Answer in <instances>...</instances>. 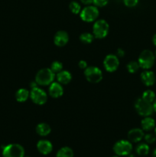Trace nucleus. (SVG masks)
I'll return each instance as SVG.
<instances>
[{
  "mask_svg": "<svg viewBox=\"0 0 156 157\" xmlns=\"http://www.w3.org/2000/svg\"><path fill=\"white\" fill-rule=\"evenodd\" d=\"M55 78V74L50 68H42L38 71L35 76V81L38 85H50Z\"/></svg>",
  "mask_w": 156,
  "mask_h": 157,
  "instance_id": "obj_1",
  "label": "nucleus"
},
{
  "mask_svg": "<svg viewBox=\"0 0 156 157\" xmlns=\"http://www.w3.org/2000/svg\"><path fill=\"white\" fill-rule=\"evenodd\" d=\"M135 108H136V112L140 116L144 117L151 116L154 111L153 104L145 101L142 98H138L136 100V101L135 102Z\"/></svg>",
  "mask_w": 156,
  "mask_h": 157,
  "instance_id": "obj_2",
  "label": "nucleus"
},
{
  "mask_svg": "<svg viewBox=\"0 0 156 157\" xmlns=\"http://www.w3.org/2000/svg\"><path fill=\"white\" fill-rule=\"evenodd\" d=\"M2 157H24V149L18 144H11L2 148Z\"/></svg>",
  "mask_w": 156,
  "mask_h": 157,
  "instance_id": "obj_3",
  "label": "nucleus"
},
{
  "mask_svg": "<svg viewBox=\"0 0 156 157\" xmlns=\"http://www.w3.org/2000/svg\"><path fill=\"white\" fill-rule=\"evenodd\" d=\"M109 29H110V26L106 20H96L93 26V35H94L95 38L98 39H102V38H106L108 35Z\"/></svg>",
  "mask_w": 156,
  "mask_h": 157,
  "instance_id": "obj_4",
  "label": "nucleus"
},
{
  "mask_svg": "<svg viewBox=\"0 0 156 157\" xmlns=\"http://www.w3.org/2000/svg\"><path fill=\"white\" fill-rule=\"evenodd\" d=\"M154 60H155V56L151 51L144 50L139 55L138 62L140 67L145 70H148L154 65Z\"/></svg>",
  "mask_w": 156,
  "mask_h": 157,
  "instance_id": "obj_5",
  "label": "nucleus"
},
{
  "mask_svg": "<svg viewBox=\"0 0 156 157\" xmlns=\"http://www.w3.org/2000/svg\"><path fill=\"white\" fill-rule=\"evenodd\" d=\"M99 9L95 6H87L84 9H81L80 13V18L86 22H93L96 21L99 16Z\"/></svg>",
  "mask_w": 156,
  "mask_h": 157,
  "instance_id": "obj_6",
  "label": "nucleus"
},
{
  "mask_svg": "<svg viewBox=\"0 0 156 157\" xmlns=\"http://www.w3.org/2000/svg\"><path fill=\"white\" fill-rule=\"evenodd\" d=\"M113 151L117 156H128L132 151V144L129 140H121L117 141L113 146Z\"/></svg>",
  "mask_w": 156,
  "mask_h": 157,
  "instance_id": "obj_7",
  "label": "nucleus"
},
{
  "mask_svg": "<svg viewBox=\"0 0 156 157\" xmlns=\"http://www.w3.org/2000/svg\"><path fill=\"white\" fill-rule=\"evenodd\" d=\"M85 78L89 82L93 84L99 83L102 79V72L99 67L95 66L87 67L84 71Z\"/></svg>",
  "mask_w": 156,
  "mask_h": 157,
  "instance_id": "obj_8",
  "label": "nucleus"
},
{
  "mask_svg": "<svg viewBox=\"0 0 156 157\" xmlns=\"http://www.w3.org/2000/svg\"><path fill=\"white\" fill-rule=\"evenodd\" d=\"M32 101L38 105H43L47 101V94L43 89L36 87L32 89L30 92Z\"/></svg>",
  "mask_w": 156,
  "mask_h": 157,
  "instance_id": "obj_9",
  "label": "nucleus"
},
{
  "mask_svg": "<svg viewBox=\"0 0 156 157\" xmlns=\"http://www.w3.org/2000/svg\"><path fill=\"white\" fill-rule=\"evenodd\" d=\"M119 66V60L116 55H108L103 60V67L108 72H114Z\"/></svg>",
  "mask_w": 156,
  "mask_h": 157,
  "instance_id": "obj_10",
  "label": "nucleus"
},
{
  "mask_svg": "<svg viewBox=\"0 0 156 157\" xmlns=\"http://www.w3.org/2000/svg\"><path fill=\"white\" fill-rule=\"evenodd\" d=\"M69 35L65 31H58L54 35V42L58 47H64L68 43Z\"/></svg>",
  "mask_w": 156,
  "mask_h": 157,
  "instance_id": "obj_11",
  "label": "nucleus"
},
{
  "mask_svg": "<svg viewBox=\"0 0 156 157\" xmlns=\"http://www.w3.org/2000/svg\"><path fill=\"white\" fill-rule=\"evenodd\" d=\"M49 94L53 98H61L64 94V88L59 82H52L49 85Z\"/></svg>",
  "mask_w": 156,
  "mask_h": 157,
  "instance_id": "obj_12",
  "label": "nucleus"
},
{
  "mask_svg": "<svg viewBox=\"0 0 156 157\" xmlns=\"http://www.w3.org/2000/svg\"><path fill=\"white\" fill-rule=\"evenodd\" d=\"M37 149L38 152L43 155H47L51 153L53 150V145L47 140H41L37 144Z\"/></svg>",
  "mask_w": 156,
  "mask_h": 157,
  "instance_id": "obj_13",
  "label": "nucleus"
},
{
  "mask_svg": "<svg viewBox=\"0 0 156 157\" xmlns=\"http://www.w3.org/2000/svg\"><path fill=\"white\" fill-rule=\"evenodd\" d=\"M143 130L139 128L132 129L128 133V139L131 143H139L144 138Z\"/></svg>",
  "mask_w": 156,
  "mask_h": 157,
  "instance_id": "obj_14",
  "label": "nucleus"
},
{
  "mask_svg": "<svg viewBox=\"0 0 156 157\" xmlns=\"http://www.w3.org/2000/svg\"><path fill=\"white\" fill-rule=\"evenodd\" d=\"M141 81L145 86H152L155 83V75L151 71H145L140 75Z\"/></svg>",
  "mask_w": 156,
  "mask_h": 157,
  "instance_id": "obj_15",
  "label": "nucleus"
},
{
  "mask_svg": "<svg viewBox=\"0 0 156 157\" xmlns=\"http://www.w3.org/2000/svg\"><path fill=\"white\" fill-rule=\"evenodd\" d=\"M58 82L61 84H68L72 80V75L68 71H61L57 74Z\"/></svg>",
  "mask_w": 156,
  "mask_h": 157,
  "instance_id": "obj_16",
  "label": "nucleus"
},
{
  "mask_svg": "<svg viewBox=\"0 0 156 157\" xmlns=\"http://www.w3.org/2000/svg\"><path fill=\"white\" fill-rule=\"evenodd\" d=\"M51 131L50 125L46 123H40L36 127V133L41 136H46Z\"/></svg>",
  "mask_w": 156,
  "mask_h": 157,
  "instance_id": "obj_17",
  "label": "nucleus"
},
{
  "mask_svg": "<svg viewBox=\"0 0 156 157\" xmlns=\"http://www.w3.org/2000/svg\"><path fill=\"white\" fill-rule=\"evenodd\" d=\"M141 126L143 130L150 131L155 127V121L153 118L149 117H145L141 122Z\"/></svg>",
  "mask_w": 156,
  "mask_h": 157,
  "instance_id": "obj_18",
  "label": "nucleus"
},
{
  "mask_svg": "<svg viewBox=\"0 0 156 157\" xmlns=\"http://www.w3.org/2000/svg\"><path fill=\"white\" fill-rule=\"evenodd\" d=\"M29 97H30V93L25 88L18 89L15 94V98H16L17 101L20 103L25 102L28 99Z\"/></svg>",
  "mask_w": 156,
  "mask_h": 157,
  "instance_id": "obj_19",
  "label": "nucleus"
},
{
  "mask_svg": "<svg viewBox=\"0 0 156 157\" xmlns=\"http://www.w3.org/2000/svg\"><path fill=\"white\" fill-rule=\"evenodd\" d=\"M73 151L70 147H64L58 150L56 157H73Z\"/></svg>",
  "mask_w": 156,
  "mask_h": 157,
  "instance_id": "obj_20",
  "label": "nucleus"
},
{
  "mask_svg": "<svg viewBox=\"0 0 156 157\" xmlns=\"http://www.w3.org/2000/svg\"><path fill=\"white\" fill-rule=\"evenodd\" d=\"M136 151L139 156H147L149 153V147L147 144H140L136 147Z\"/></svg>",
  "mask_w": 156,
  "mask_h": 157,
  "instance_id": "obj_21",
  "label": "nucleus"
},
{
  "mask_svg": "<svg viewBox=\"0 0 156 157\" xmlns=\"http://www.w3.org/2000/svg\"><path fill=\"white\" fill-rule=\"evenodd\" d=\"M94 35L89 32H84L80 35V40L84 44H90L94 39Z\"/></svg>",
  "mask_w": 156,
  "mask_h": 157,
  "instance_id": "obj_22",
  "label": "nucleus"
},
{
  "mask_svg": "<svg viewBox=\"0 0 156 157\" xmlns=\"http://www.w3.org/2000/svg\"><path fill=\"white\" fill-rule=\"evenodd\" d=\"M142 98L143 100H145V101H148V102L151 103V104H152L156 98L155 94H154V92H153L152 90H145V92H143Z\"/></svg>",
  "mask_w": 156,
  "mask_h": 157,
  "instance_id": "obj_23",
  "label": "nucleus"
},
{
  "mask_svg": "<svg viewBox=\"0 0 156 157\" xmlns=\"http://www.w3.org/2000/svg\"><path fill=\"white\" fill-rule=\"evenodd\" d=\"M69 9H70V12L74 15H78L81 12V6L77 2L72 1L69 5Z\"/></svg>",
  "mask_w": 156,
  "mask_h": 157,
  "instance_id": "obj_24",
  "label": "nucleus"
},
{
  "mask_svg": "<svg viewBox=\"0 0 156 157\" xmlns=\"http://www.w3.org/2000/svg\"><path fill=\"white\" fill-rule=\"evenodd\" d=\"M126 67H127V70H128V71L129 72V73L135 74L139 71L140 66H139V64L138 61H130V62L127 64Z\"/></svg>",
  "mask_w": 156,
  "mask_h": 157,
  "instance_id": "obj_25",
  "label": "nucleus"
},
{
  "mask_svg": "<svg viewBox=\"0 0 156 157\" xmlns=\"http://www.w3.org/2000/svg\"><path fill=\"white\" fill-rule=\"evenodd\" d=\"M50 70L54 72V74L59 73L60 71L63 70V64L61 62V61H55L54 62L51 63L50 64Z\"/></svg>",
  "mask_w": 156,
  "mask_h": 157,
  "instance_id": "obj_26",
  "label": "nucleus"
},
{
  "mask_svg": "<svg viewBox=\"0 0 156 157\" xmlns=\"http://www.w3.org/2000/svg\"><path fill=\"white\" fill-rule=\"evenodd\" d=\"M144 139H145V142L148 144H152L155 142L156 136L155 135L151 134V133H148V134L144 136Z\"/></svg>",
  "mask_w": 156,
  "mask_h": 157,
  "instance_id": "obj_27",
  "label": "nucleus"
},
{
  "mask_svg": "<svg viewBox=\"0 0 156 157\" xmlns=\"http://www.w3.org/2000/svg\"><path fill=\"white\" fill-rule=\"evenodd\" d=\"M109 2V0H93V4L96 7H103Z\"/></svg>",
  "mask_w": 156,
  "mask_h": 157,
  "instance_id": "obj_28",
  "label": "nucleus"
},
{
  "mask_svg": "<svg viewBox=\"0 0 156 157\" xmlns=\"http://www.w3.org/2000/svg\"><path fill=\"white\" fill-rule=\"evenodd\" d=\"M124 5L127 7L132 8L137 6L139 3V0H123Z\"/></svg>",
  "mask_w": 156,
  "mask_h": 157,
  "instance_id": "obj_29",
  "label": "nucleus"
},
{
  "mask_svg": "<svg viewBox=\"0 0 156 157\" xmlns=\"http://www.w3.org/2000/svg\"><path fill=\"white\" fill-rule=\"evenodd\" d=\"M78 66H79L80 68L84 69V70L88 67V65H87V62L86 61H84V60H81V61H80L79 63H78Z\"/></svg>",
  "mask_w": 156,
  "mask_h": 157,
  "instance_id": "obj_30",
  "label": "nucleus"
},
{
  "mask_svg": "<svg viewBox=\"0 0 156 157\" xmlns=\"http://www.w3.org/2000/svg\"><path fill=\"white\" fill-rule=\"evenodd\" d=\"M125 55V52L122 48H119L117 49V52H116V56L117 57H123Z\"/></svg>",
  "mask_w": 156,
  "mask_h": 157,
  "instance_id": "obj_31",
  "label": "nucleus"
},
{
  "mask_svg": "<svg viewBox=\"0 0 156 157\" xmlns=\"http://www.w3.org/2000/svg\"><path fill=\"white\" fill-rule=\"evenodd\" d=\"M80 2L86 6H90L93 3V0H80Z\"/></svg>",
  "mask_w": 156,
  "mask_h": 157,
  "instance_id": "obj_32",
  "label": "nucleus"
},
{
  "mask_svg": "<svg viewBox=\"0 0 156 157\" xmlns=\"http://www.w3.org/2000/svg\"><path fill=\"white\" fill-rule=\"evenodd\" d=\"M152 41H153V44H154V45L156 46V34H155V35H154V36H153Z\"/></svg>",
  "mask_w": 156,
  "mask_h": 157,
  "instance_id": "obj_33",
  "label": "nucleus"
},
{
  "mask_svg": "<svg viewBox=\"0 0 156 157\" xmlns=\"http://www.w3.org/2000/svg\"><path fill=\"white\" fill-rule=\"evenodd\" d=\"M153 108H154V110L156 112V98L154 100V101L153 102Z\"/></svg>",
  "mask_w": 156,
  "mask_h": 157,
  "instance_id": "obj_34",
  "label": "nucleus"
},
{
  "mask_svg": "<svg viewBox=\"0 0 156 157\" xmlns=\"http://www.w3.org/2000/svg\"><path fill=\"white\" fill-rule=\"evenodd\" d=\"M152 156H153V157H156V149H154V150H153Z\"/></svg>",
  "mask_w": 156,
  "mask_h": 157,
  "instance_id": "obj_35",
  "label": "nucleus"
},
{
  "mask_svg": "<svg viewBox=\"0 0 156 157\" xmlns=\"http://www.w3.org/2000/svg\"><path fill=\"white\" fill-rule=\"evenodd\" d=\"M128 157H135V155L134 154H132V153H130V154H128V156H127Z\"/></svg>",
  "mask_w": 156,
  "mask_h": 157,
  "instance_id": "obj_36",
  "label": "nucleus"
},
{
  "mask_svg": "<svg viewBox=\"0 0 156 157\" xmlns=\"http://www.w3.org/2000/svg\"><path fill=\"white\" fill-rule=\"evenodd\" d=\"M154 135H155V136H156V127H155V129H154Z\"/></svg>",
  "mask_w": 156,
  "mask_h": 157,
  "instance_id": "obj_37",
  "label": "nucleus"
},
{
  "mask_svg": "<svg viewBox=\"0 0 156 157\" xmlns=\"http://www.w3.org/2000/svg\"><path fill=\"white\" fill-rule=\"evenodd\" d=\"M112 157H119V156H117V155H116V156H112Z\"/></svg>",
  "mask_w": 156,
  "mask_h": 157,
  "instance_id": "obj_38",
  "label": "nucleus"
},
{
  "mask_svg": "<svg viewBox=\"0 0 156 157\" xmlns=\"http://www.w3.org/2000/svg\"><path fill=\"white\" fill-rule=\"evenodd\" d=\"M154 56H155V59H156V52H155V55H154Z\"/></svg>",
  "mask_w": 156,
  "mask_h": 157,
  "instance_id": "obj_39",
  "label": "nucleus"
}]
</instances>
